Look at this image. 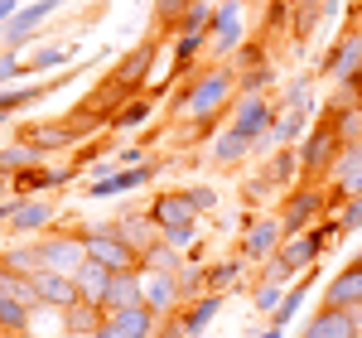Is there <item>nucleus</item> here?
<instances>
[{"mask_svg":"<svg viewBox=\"0 0 362 338\" xmlns=\"http://www.w3.org/2000/svg\"><path fill=\"white\" fill-rule=\"evenodd\" d=\"M145 213H150V223L160 227V232H165V227H179V223H198V213L189 208L184 189H174V194L150 198V208H145Z\"/></svg>","mask_w":362,"mask_h":338,"instance_id":"412c9836","label":"nucleus"},{"mask_svg":"<svg viewBox=\"0 0 362 338\" xmlns=\"http://www.w3.org/2000/svg\"><path fill=\"white\" fill-rule=\"evenodd\" d=\"M276 102L271 97H237V107H232V121H227V131H237L242 141L261 145L271 136V126H276Z\"/></svg>","mask_w":362,"mask_h":338,"instance_id":"39448f33","label":"nucleus"},{"mask_svg":"<svg viewBox=\"0 0 362 338\" xmlns=\"http://www.w3.org/2000/svg\"><path fill=\"white\" fill-rule=\"evenodd\" d=\"M189 261H184V252H174L165 237H155L145 252H140V271H160V276H179Z\"/></svg>","mask_w":362,"mask_h":338,"instance_id":"c85d7f7f","label":"nucleus"},{"mask_svg":"<svg viewBox=\"0 0 362 338\" xmlns=\"http://www.w3.org/2000/svg\"><path fill=\"white\" fill-rule=\"evenodd\" d=\"M309 131H314V112H309V107H290V112L276 116V126H271L266 145H300Z\"/></svg>","mask_w":362,"mask_h":338,"instance_id":"5701e85b","label":"nucleus"},{"mask_svg":"<svg viewBox=\"0 0 362 338\" xmlns=\"http://www.w3.org/2000/svg\"><path fill=\"white\" fill-rule=\"evenodd\" d=\"M213 20H218V0H194L189 15L174 29V39H179V34H208V39H213Z\"/></svg>","mask_w":362,"mask_h":338,"instance_id":"c9c22d12","label":"nucleus"},{"mask_svg":"<svg viewBox=\"0 0 362 338\" xmlns=\"http://www.w3.org/2000/svg\"><path fill=\"white\" fill-rule=\"evenodd\" d=\"M242 5L247 0H218V20H213V54L218 58L242 49Z\"/></svg>","mask_w":362,"mask_h":338,"instance_id":"2eb2a0df","label":"nucleus"},{"mask_svg":"<svg viewBox=\"0 0 362 338\" xmlns=\"http://www.w3.org/2000/svg\"><path fill=\"white\" fill-rule=\"evenodd\" d=\"M29 324H34V314L20 305V300H0V334H10V338H25L29 334Z\"/></svg>","mask_w":362,"mask_h":338,"instance_id":"ea45409f","label":"nucleus"},{"mask_svg":"<svg viewBox=\"0 0 362 338\" xmlns=\"http://www.w3.org/2000/svg\"><path fill=\"white\" fill-rule=\"evenodd\" d=\"M116 223H121V232H126V242H131L136 252H145V247H150V242L160 237V227L150 223V213H121Z\"/></svg>","mask_w":362,"mask_h":338,"instance_id":"4c0bfd02","label":"nucleus"},{"mask_svg":"<svg viewBox=\"0 0 362 338\" xmlns=\"http://www.w3.org/2000/svg\"><path fill=\"white\" fill-rule=\"evenodd\" d=\"M165 169V160H145L136 169H121L112 179H87V198H112V194H136L145 184H155V174Z\"/></svg>","mask_w":362,"mask_h":338,"instance_id":"1a4fd4ad","label":"nucleus"},{"mask_svg":"<svg viewBox=\"0 0 362 338\" xmlns=\"http://www.w3.org/2000/svg\"><path fill=\"white\" fill-rule=\"evenodd\" d=\"M68 63H73V54H68V49H49V44H39V49H34V54L25 58V78L29 73H68Z\"/></svg>","mask_w":362,"mask_h":338,"instance_id":"e433bc0d","label":"nucleus"},{"mask_svg":"<svg viewBox=\"0 0 362 338\" xmlns=\"http://www.w3.org/2000/svg\"><path fill=\"white\" fill-rule=\"evenodd\" d=\"M20 78H25V58L5 49V54H0V92H5L10 83H20Z\"/></svg>","mask_w":362,"mask_h":338,"instance_id":"603ef678","label":"nucleus"},{"mask_svg":"<svg viewBox=\"0 0 362 338\" xmlns=\"http://www.w3.org/2000/svg\"><path fill=\"white\" fill-rule=\"evenodd\" d=\"M15 15H20V5H15V0H0V29L10 25V20H15Z\"/></svg>","mask_w":362,"mask_h":338,"instance_id":"13d9d810","label":"nucleus"},{"mask_svg":"<svg viewBox=\"0 0 362 338\" xmlns=\"http://www.w3.org/2000/svg\"><path fill=\"white\" fill-rule=\"evenodd\" d=\"M5 121H10V112H0V126H5Z\"/></svg>","mask_w":362,"mask_h":338,"instance_id":"0e129e2a","label":"nucleus"},{"mask_svg":"<svg viewBox=\"0 0 362 338\" xmlns=\"http://www.w3.org/2000/svg\"><path fill=\"white\" fill-rule=\"evenodd\" d=\"M73 281H78V295H83L87 305H102L107 290H112V281H116V271H112V266H102V261H83Z\"/></svg>","mask_w":362,"mask_h":338,"instance_id":"a878e982","label":"nucleus"},{"mask_svg":"<svg viewBox=\"0 0 362 338\" xmlns=\"http://www.w3.org/2000/svg\"><path fill=\"white\" fill-rule=\"evenodd\" d=\"M145 276V305L160 314V319H169V314H179V305H184V295H179V276H160V271H140Z\"/></svg>","mask_w":362,"mask_h":338,"instance_id":"6ab92c4d","label":"nucleus"},{"mask_svg":"<svg viewBox=\"0 0 362 338\" xmlns=\"http://www.w3.org/2000/svg\"><path fill=\"white\" fill-rule=\"evenodd\" d=\"M58 319H63V334H97V329H102V319H107V310H102V305L78 300L73 310H63Z\"/></svg>","mask_w":362,"mask_h":338,"instance_id":"72a5a7b5","label":"nucleus"},{"mask_svg":"<svg viewBox=\"0 0 362 338\" xmlns=\"http://www.w3.org/2000/svg\"><path fill=\"white\" fill-rule=\"evenodd\" d=\"M29 281L39 285V300H44V310H54V314L73 310V305L83 300L73 276H58V271H39V276H29Z\"/></svg>","mask_w":362,"mask_h":338,"instance_id":"f3484780","label":"nucleus"},{"mask_svg":"<svg viewBox=\"0 0 362 338\" xmlns=\"http://www.w3.org/2000/svg\"><path fill=\"white\" fill-rule=\"evenodd\" d=\"M309 285H314V281H309V276H305V281H295V285H290V290H285V300H280V310L271 314V319H266L271 329H285V324H290L295 314L305 310V300H309Z\"/></svg>","mask_w":362,"mask_h":338,"instance_id":"58836bf2","label":"nucleus"},{"mask_svg":"<svg viewBox=\"0 0 362 338\" xmlns=\"http://www.w3.org/2000/svg\"><path fill=\"white\" fill-rule=\"evenodd\" d=\"M54 218H58V198H25V208L15 213L10 232L15 237H39V232H49Z\"/></svg>","mask_w":362,"mask_h":338,"instance_id":"aec40b11","label":"nucleus"},{"mask_svg":"<svg viewBox=\"0 0 362 338\" xmlns=\"http://www.w3.org/2000/svg\"><path fill=\"white\" fill-rule=\"evenodd\" d=\"M179 295H184V305L198 300V295H208V266L198 271V266H184L179 271Z\"/></svg>","mask_w":362,"mask_h":338,"instance_id":"a18cd8bd","label":"nucleus"},{"mask_svg":"<svg viewBox=\"0 0 362 338\" xmlns=\"http://www.w3.org/2000/svg\"><path fill=\"white\" fill-rule=\"evenodd\" d=\"M256 338H285V329H271V324H266V329H261Z\"/></svg>","mask_w":362,"mask_h":338,"instance_id":"680f3d73","label":"nucleus"},{"mask_svg":"<svg viewBox=\"0 0 362 338\" xmlns=\"http://www.w3.org/2000/svg\"><path fill=\"white\" fill-rule=\"evenodd\" d=\"M203 49H213V39H208V34H179V39L169 44L174 78H179V83H184L189 73H198V58H203Z\"/></svg>","mask_w":362,"mask_h":338,"instance_id":"b1692460","label":"nucleus"},{"mask_svg":"<svg viewBox=\"0 0 362 338\" xmlns=\"http://www.w3.org/2000/svg\"><path fill=\"white\" fill-rule=\"evenodd\" d=\"M290 107H309V112H314V97H309V78H290L285 97H280V112H290Z\"/></svg>","mask_w":362,"mask_h":338,"instance_id":"de8ad7c7","label":"nucleus"},{"mask_svg":"<svg viewBox=\"0 0 362 338\" xmlns=\"http://www.w3.org/2000/svg\"><path fill=\"white\" fill-rule=\"evenodd\" d=\"M242 256H232V261H213L208 266V295H232V290H242Z\"/></svg>","mask_w":362,"mask_h":338,"instance_id":"f704fd0d","label":"nucleus"},{"mask_svg":"<svg viewBox=\"0 0 362 338\" xmlns=\"http://www.w3.org/2000/svg\"><path fill=\"white\" fill-rule=\"evenodd\" d=\"M223 300H227V295H198V300H189V305H179V324H184V334H189V338H208V324L218 319Z\"/></svg>","mask_w":362,"mask_h":338,"instance_id":"4be33fe9","label":"nucleus"},{"mask_svg":"<svg viewBox=\"0 0 362 338\" xmlns=\"http://www.w3.org/2000/svg\"><path fill=\"white\" fill-rule=\"evenodd\" d=\"M261 169H266V174L276 179L285 194H290V189H295V184L305 179V174H300V150H295V145H280V150H276V155H271V160H266Z\"/></svg>","mask_w":362,"mask_h":338,"instance_id":"c756f323","label":"nucleus"},{"mask_svg":"<svg viewBox=\"0 0 362 338\" xmlns=\"http://www.w3.org/2000/svg\"><path fill=\"white\" fill-rule=\"evenodd\" d=\"M329 184H334V189H343L348 198L362 194V145H343V155H338Z\"/></svg>","mask_w":362,"mask_h":338,"instance_id":"bb28decb","label":"nucleus"},{"mask_svg":"<svg viewBox=\"0 0 362 338\" xmlns=\"http://www.w3.org/2000/svg\"><path fill=\"white\" fill-rule=\"evenodd\" d=\"M83 232V247H87V261H102V266H112L116 276H126V271H140V252L126 242V232L121 223H102V227H78Z\"/></svg>","mask_w":362,"mask_h":338,"instance_id":"20e7f679","label":"nucleus"},{"mask_svg":"<svg viewBox=\"0 0 362 338\" xmlns=\"http://www.w3.org/2000/svg\"><path fill=\"white\" fill-rule=\"evenodd\" d=\"M276 83V63L266 68H251V73H237V97H266V87Z\"/></svg>","mask_w":362,"mask_h":338,"instance_id":"37998d69","label":"nucleus"},{"mask_svg":"<svg viewBox=\"0 0 362 338\" xmlns=\"http://www.w3.org/2000/svg\"><path fill=\"white\" fill-rule=\"evenodd\" d=\"M266 63H271V54H266V44L256 39V44H242V49H237V63H232V68H237V73H251V68H266Z\"/></svg>","mask_w":362,"mask_h":338,"instance_id":"49530a36","label":"nucleus"},{"mask_svg":"<svg viewBox=\"0 0 362 338\" xmlns=\"http://www.w3.org/2000/svg\"><path fill=\"white\" fill-rule=\"evenodd\" d=\"M63 0H29V5H20V15L5 25V49L10 54H20V44H34V34H39V25L54 15Z\"/></svg>","mask_w":362,"mask_h":338,"instance_id":"9b49d317","label":"nucleus"},{"mask_svg":"<svg viewBox=\"0 0 362 338\" xmlns=\"http://www.w3.org/2000/svg\"><path fill=\"white\" fill-rule=\"evenodd\" d=\"M145 305V276L140 271H126V276H116L112 290H107V300H102V310L116 314V310H136Z\"/></svg>","mask_w":362,"mask_h":338,"instance_id":"393cba45","label":"nucleus"},{"mask_svg":"<svg viewBox=\"0 0 362 338\" xmlns=\"http://www.w3.org/2000/svg\"><path fill=\"white\" fill-rule=\"evenodd\" d=\"M83 169L78 165H68V169H54V165H34L25 169V174H15V194L20 198H39V194H58L68 179H78Z\"/></svg>","mask_w":362,"mask_h":338,"instance_id":"4468645a","label":"nucleus"},{"mask_svg":"<svg viewBox=\"0 0 362 338\" xmlns=\"http://www.w3.org/2000/svg\"><path fill=\"white\" fill-rule=\"evenodd\" d=\"M160 314L150 310V305H136V310H116V314H107L102 319V329L92 338H155L160 334Z\"/></svg>","mask_w":362,"mask_h":338,"instance_id":"6e6552de","label":"nucleus"},{"mask_svg":"<svg viewBox=\"0 0 362 338\" xmlns=\"http://www.w3.org/2000/svg\"><path fill=\"white\" fill-rule=\"evenodd\" d=\"M237 102V68H198L189 73V121H203V116H227V107Z\"/></svg>","mask_w":362,"mask_h":338,"instance_id":"f257e3e1","label":"nucleus"},{"mask_svg":"<svg viewBox=\"0 0 362 338\" xmlns=\"http://www.w3.org/2000/svg\"><path fill=\"white\" fill-rule=\"evenodd\" d=\"M334 218H338V227H343V237H353V232H362V194H358V198H348V203L338 208Z\"/></svg>","mask_w":362,"mask_h":338,"instance_id":"8fccbe9b","label":"nucleus"},{"mask_svg":"<svg viewBox=\"0 0 362 338\" xmlns=\"http://www.w3.org/2000/svg\"><path fill=\"white\" fill-rule=\"evenodd\" d=\"M285 290H290V285H280V281H251V310L271 319V314L280 310V300H285Z\"/></svg>","mask_w":362,"mask_h":338,"instance_id":"a19ab883","label":"nucleus"},{"mask_svg":"<svg viewBox=\"0 0 362 338\" xmlns=\"http://www.w3.org/2000/svg\"><path fill=\"white\" fill-rule=\"evenodd\" d=\"M324 305H329V310H358V305H362V261H358V256H353L334 281L324 285Z\"/></svg>","mask_w":362,"mask_h":338,"instance_id":"dca6fc26","label":"nucleus"},{"mask_svg":"<svg viewBox=\"0 0 362 338\" xmlns=\"http://www.w3.org/2000/svg\"><path fill=\"white\" fill-rule=\"evenodd\" d=\"M155 58H160V39L150 34V39H140L131 54H121V63H116L112 73L121 78V83L140 87V92H150V73H155Z\"/></svg>","mask_w":362,"mask_h":338,"instance_id":"ddd939ff","label":"nucleus"},{"mask_svg":"<svg viewBox=\"0 0 362 338\" xmlns=\"http://www.w3.org/2000/svg\"><path fill=\"white\" fill-rule=\"evenodd\" d=\"M39 252H44V271H58V276H78V266L87 261L83 232H49L39 237Z\"/></svg>","mask_w":362,"mask_h":338,"instance_id":"0eeeda50","label":"nucleus"},{"mask_svg":"<svg viewBox=\"0 0 362 338\" xmlns=\"http://www.w3.org/2000/svg\"><path fill=\"white\" fill-rule=\"evenodd\" d=\"M324 218H329L324 184L300 179L290 194H280V232H285V242H290V237H300V232H309V227H319Z\"/></svg>","mask_w":362,"mask_h":338,"instance_id":"7ed1b4c3","label":"nucleus"},{"mask_svg":"<svg viewBox=\"0 0 362 338\" xmlns=\"http://www.w3.org/2000/svg\"><path fill=\"white\" fill-rule=\"evenodd\" d=\"M150 116H155V97L145 92V97H136V102L116 107V112H112V126H107V131H116V136H126V131H140V126H145Z\"/></svg>","mask_w":362,"mask_h":338,"instance_id":"473e14b6","label":"nucleus"},{"mask_svg":"<svg viewBox=\"0 0 362 338\" xmlns=\"http://www.w3.org/2000/svg\"><path fill=\"white\" fill-rule=\"evenodd\" d=\"M319 25H324V5H295V15H290V39L305 44Z\"/></svg>","mask_w":362,"mask_h":338,"instance_id":"79ce46f5","label":"nucleus"},{"mask_svg":"<svg viewBox=\"0 0 362 338\" xmlns=\"http://www.w3.org/2000/svg\"><path fill=\"white\" fill-rule=\"evenodd\" d=\"M189 5H194V0H155V25L165 29V34H174L179 20L189 15Z\"/></svg>","mask_w":362,"mask_h":338,"instance_id":"c03bdc74","label":"nucleus"},{"mask_svg":"<svg viewBox=\"0 0 362 338\" xmlns=\"http://www.w3.org/2000/svg\"><path fill=\"white\" fill-rule=\"evenodd\" d=\"M251 150H256L251 141H242L237 131H227V126H223V136H218V141L208 145V160H213L218 169H232V165H242V160H247Z\"/></svg>","mask_w":362,"mask_h":338,"instance_id":"2f4dec72","label":"nucleus"},{"mask_svg":"<svg viewBox=\"0 0 362 338\" xmlns=\"http://www.w3.org/2000/svg\"><path fill=\"white\" fill-rule=\"evenodd\" d=\"M338 92H348L353 102H362V68H358V73H348V78L338 83Z\"/></svg>","mask_w":362,"mask_h":338,"instance_id":"5fc2aeb1","label":"nucleus"},{"mask_svg":"<svg viewBox=\"0 0 362 338\" xmlns=\"http://www.w3.org/2000/svg\"><path fill=\"white\" fill-rule=\"evenodd\" d=\"M15 281H20V276H15V271L5 266V256H0V300H5V295L15 290Z\"/></svg>","mask_w":362,"mask_h":338,"instance_id":"4d7b16f0","label":"nucleus"},{"mask_svg":"<svg viewBox=\"0 0 362 338\" xmlns=\"http://www.w3.org/2000/svg\"><path fill=\"white\" fill-rule=\"evenodd\" d=\"M295 150H300V174H305L309 184H329V174H334L338 155H343L338 126L329 121V116H319V121H314V131H309V136L295 145Z\"/></svg>","mask_w":362,"mask_h":338,"instance_id":"f03ea898","label":"nucleus"},{"mask_svg":"<svg viewBox=\"0 0 362 338\" xmlns=\"http://www.w3.org/2000/svg\"><path fill=\"white\" fill-rule=\"evenodd\" d=\"M155 338H189V334H184V324H179V314H169L165 324H160V334H155Z\"/></svg>","mask_w":362,"mask_h":338,"instance_id":"6e6d98bb","label":"nucleus"},{"mask_svg":"<svg viewBox=\"0 0 362 338\" xmlns=\"http://www.w3.org/2000/svg\"><path fill=\"white\" fill-rule=\"evenodd\" d=\"M300 338H362V329L353 324V314H348V310H329V305H324L319 314H309V319H305Z\"/></svg>","mask_w":362,"mask_h":338,"instance_id":"a211bd4d","label":"nucleus"},{"mask_svg":"<svg viewBox=\"0 0 362 338\" xmlns=\"http://www.w3.org/2000/svg\"><path fill=\"white\" fill-rule=\"evenodd\" d=\"M261 194H285V189H280L276 179L266 174V169H256V174L247 179V198H251V203H261Z\"/></svg>","mask_w":362,"mask_h":338,"instance_id":"864d4df0","label":"nucleus"},{"mask_svg":"<svg viewBox=\"0 0 362 338\" xmlns=\"http://www.w3.org/2000/svg\"><path fill=\"white\" fill-rule=\"evenodd\" d=\"M20 141L25 145H39L44 155H54V150H78V131L68 126V116H58V121H25L20 126Z\"/></svg>","mask_w":362,"mask_h":338,"instance_id":"9d476101","label":"nucleus"},{"mask_svg":"<svg viewBox=\"0 0 362 338\" xmlns=\"http://www.w3.org/2000/svg\"><path fill=\"white\" fill-rule=\"evenodd\" d=\"M10 194H15V179H10V174L0 169V198H10Z\"/></svg>","mask_w":362,"mask_h":338,"instance_id":"052dcab7","label":"nucleus"},{"mask_svg":"<svg viewBox=\"0 0 362 338\" xmlns=\"http://www.w3.org/2000/svg\"><path fill=\"white\" fill-rule=\"evenodd\" d=\"M34 165H49V155L39 150V145H25V141H10V145H0V169L15 179V174H25V169Z\"/></svg>","mask_w":362,"mask_h":338,"instance_id":"7c9ffc66","label":"nucleus"},{"mask_svg":"<svg viewBox=\"0 0 362 338\" xmlns=\"http://www.w3.org/2000/svg\"><path fill=\"white\" fill-rule=\"evenodd\" d=\"M280 247H285L280 213H266V218H251L247 223V237H242V261H247V266H266Z\"/></svg>","mask_w":362,"mask_h":338,"instance_id":"423d86ee","label":"nucleus"},{"mask_svg":"<svg viewBox=\"0 0 362 338\" xmlns=\"http://www.w3.org/2000/svg\"><path fill=\"white\" fill-rule=\"evenodd\" d=\"M358 261H362V252H358Z\"/></svg>","mask_w":362,"mask_h":338,"instance_id":"69168bd1","label":"nucleus"},{"mask_svg":"<svg viewBox=\"0 0 362 338\" xmlns=\"http://www.w3.org/2000/svg\"><path fill=\"white\" fill-rule=\"evenodd\" d=\"M5 266L15 276H39L44 271V252H39V237H20V242H5Z\"/></svg>","mask_w":362,"mask_h":338,"instance_id":"cd10ccee","label":"nucleus"},{"mask_svg":"<svg viewBox=\"0 0 362 338\" xmlns=\"http://www.w3.org/2000/svg\"><path fill=\"white\" fill-rule=\"evenodd\" d=\"M348 25H362V0H348Z\"/></svg>","mask_w":362,"mask_h":338,"instance_id":"bf43d9fd","label":"nucleus"},{"mask_svg":"<svg viewBox=\"0 0 362 338\" xmlns=\"http://www.w3.org/2000/svg\"><path fill=\"white\" fill-rule=\"evenodd\" d=\"M184 198H189V208H194L198 218H203V213H213V208H218V194H213V189H208V184H189V189H184Z\"/></svg>","mask_w":362,"mask_h":338,"instance_id":"3c124183","label":"nucleus"},{"mask_svg":"<svg viewBox=\"0 0 362 338\" xmlns=\"http://www.w3.org/2000/svg\"><path fill=\"white\" fill-rule=\"evenodd\" d=\"M174 252H194V242H198V223H179V227H165L160 232Z\"/></svg>","mask_w":362,"mask_h":338,"instance_id":"09e8293b","label":"nucleus"},{"mask_svg":"<svg viewBox=\"0 0 362 338\" xmlns=\"http://www.w3.org/2000/svg\"><path fill=\"white\" fill-rule=\"evenodd\" d=\"M58 338H92V334H58Z\"/></svg>","mask_w":362,"mask_h":338,"instance_id":"e2e57ef3","label":"nucleus"},{"mask_svg":"<svg viewBox=\"0 0 362 338\" xmlns=\"http://www.w3.org/2000/svg\"><path fill=\"white\" fill-rule=\"evenodd\" d=\"M362 68V29L348 25L343 34H338V44L324 54V63H319V73H329L334 83H343L348 73H358Z\"/></svg>","mask_w":362,"mask_h":338,"instance_id":"f8f14e48","label":"nucleus"}]
</instances>
